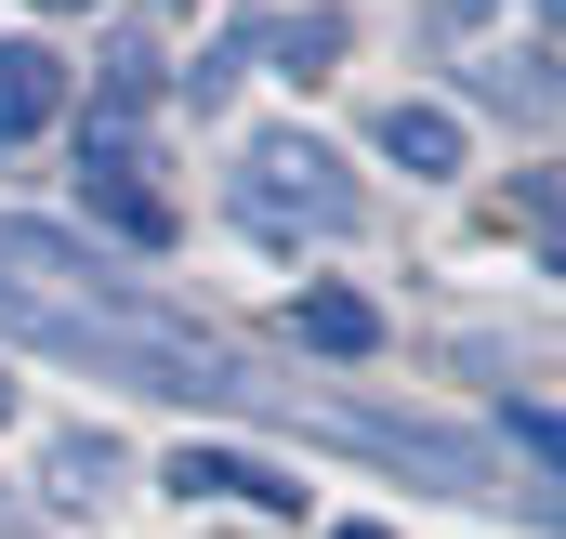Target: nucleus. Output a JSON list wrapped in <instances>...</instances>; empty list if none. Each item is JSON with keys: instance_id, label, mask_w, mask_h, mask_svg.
I'll return each instance as SVG.
<instances>
[{"instance_id": "1a4fd4ad", "label": "nucleus", "mask_w": 566, "mask_h": 539, "mask_svg": "<svg viewBox=\"0 0 566 539\" xmlns=\"http://www.w3.org/2000/svg\"><path fill=\"white\" fill-rule=\"evenodd\" d=\"M329 539H396V527H329Z\"/></svg>"}, {"instance_id": "9b49d317", "label": "nucleus", "mask_w": 566, "mask_h": 539, "mask_svg": "<svg viewBox=\"0 0 566 539\" xmlns=\"http://www.w3.org/2000/svg\"><path fill=\"white\" fill-rule=\"evenodd\" d=\"M448 13H488V0H448Z\"/></svg>"}, {"instance_id": "f03ea898", "label": "nucleus", "mask_w": 566, "mask_h": 539, "mask_svg": "<svg viewBox=\"0 0 566 539\" xmlns=\"http://www.w3.org/2000/svg\"><path fill=\"white\" fill-rule=\"evenodd\" d=\"M80 211H93L106 237H133V251H171V237H185V211H171V198L145 184V145L119 133V119L80 145Z\"/></svg>"}, {"instance_id": "423d86ee", "label": "nucleus", "mask_w": 566, "mask_h": 539, "mask_svg": "<svg viewBox=\"0 0 566 539\" xmlns=\"http://www.w3.org/2000/svg\"><path fill=\"white\" fill-rule=\"evenodd\" d=\"M303 342H316V356H382V316H369L356 289H303Z\"/></svg>"}, {"instance_id": "f8f14e48", "label": "nucleus", "mask_w": 566, "mask_h": 539, "mask_svg": "<svg viewBox=\"0 0 566 539\" xmlns=\"http://www.w3.org/2000/svg\"><path fill=\"white\" fill-rule=\"evenodd\" d=\"M40 13H80V0H40Z\"/></svg>"}, {"instance_id": "9d476101", "label": "nucleus", "mask_w": 566, "mask_h": 539, "mask_svg": "<svg viewBox=\"0 0 566 539\" xmlns=\"http://www.w3.org/2000/svg\"><path fill=\"white\" fill-rule=\"evenodd\" d=\"M0 421H13V369H0Z\"/></svg>"}, {"instance_id": "39448f33", "label": "nucleus", "mask_w": 566, "mask_h": 539, "mask_svg": "<svg viewBox=\"0 0 566 539\" xmlns=\"http://www.w3.org/2000/svg\"><path fill=\"white\" fill-rule=\"evenodd\" d=\"M53 119H66V66H53L40 40H0V145L53 133Z\"/></svg>"}, {"instance_id": "6e6552de", "label": "nucleus", "mask_w": 566, "mask_h": 539, "mask_svg": "<svg viewBox=\"0 0 566 539\" xmlns=\"http://www.w3.org/2000/svg\"><path fill=\"white\" fill-rule=\"evenodd\" d=\"M53 487H66V500H106V447L66 434V447H53Z\"/></svg>"}, {"instance_id": "7ed1b4c3", "label": "nucleus", "mask_w": 566, "mask_h": 539, "mask_svg": "<svg viewBox=\"0 0 566 539\" xmlns=\"http://www.w3.org/2000/svg\"><path fill=\"white\" fill-rule=\"evenodd\" d=\"M171 500H251V514H303V474L238 461V447H171Z\"/></svg>"}, {"instance_id": "f257e3e1", "label": "nucleus", "mask_w": 566, "mask_h": 539, "mask_svg": "<svg viewBox=\"0 0 566 539\" xmlns=\"http://www.w3.org/2000/svg\"><path fill=\"white\" fill-rule=\"evenodd\" d=\"M238 224L251 237H343L356 224V184H343V158L316 133H264L238 158Z\"/></svg>"}, {"instance_id": "20e7f679", "label": "nucleus", "mask_w": 566, "mask_h": 539, "mask_svg": "<svg viewBox=\"0 0 566 539\" xmlns=\"http://www.w3.org/2000/svg\"><path fill=\"white\" fill-rule=\"evenodd\" d=\"M382 158H396V171H422V184H448V171L474 158V133H461V106H434V93H396V106H382Z\"/></svg>"}, {"instance_id": "0eeeda50", "label": "nucleus", "mask_w": 566, "mask_h": 539, "mask_svg": "<svg viewBox=\"0 0 566 539\" xmlns=\"http://www.w3.org/2000/svg\"><path fill=\"white\" fill-rule=\"evenodd\" d=\"M329 53H343V13H303V27L277 40V66H290V80H329Z\"/></svg>"}]
</instances>
